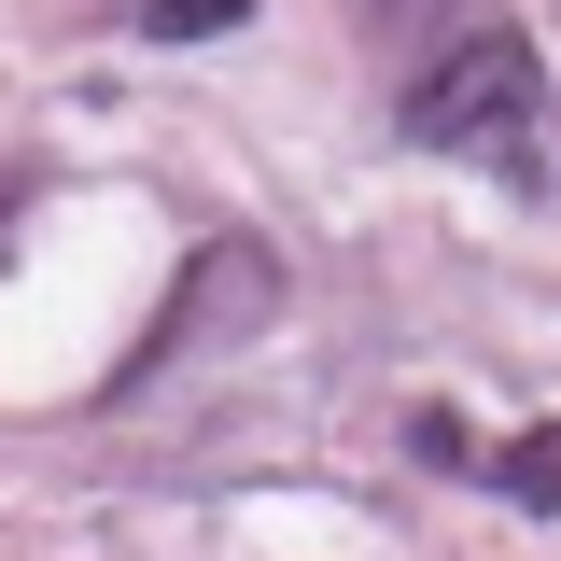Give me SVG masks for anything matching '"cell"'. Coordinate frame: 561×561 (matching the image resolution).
<instances>
[{
	"label": "cell",
	"instance_id": "3957f363",
	"mask_svg": "<svg viewBox=\"0 0 561 561\" xmlns=\"http://www.w3.org/2000/svg\"><path fill=\"white\" fill-rule=\"evenodd\" d=\"M463 463H478V478L505 491V505L561 519V421H548V435H505V449H463Z\"/></svg>",
	"mask_w": 561,
	"mask_h": 561
},
{
	"label": "cell",
	"instance_id": "5b68a950",
	"mask_svg": "<svg viewBox=\"0 0 561 561\" xmlns=\"http://www.w3.org/2000/svg\"><path fill=\"white\" fill-rule=\"evenodd\" d=\"M14 210H28V154H0V225H14Z\"/></svg>",
	"mask_w": 561,
	"mask_h": 561
},
{
	"label": "cell",
	"instance_id": "6da1fadb",
	"mask_svg": "<svg viewBox=\"0 0 561 561\" xmlns=\"http://www.w3.org/2000/svg\"><path fill=\"white\" fill-rule=\"evenodd\" d=\"M534 113H548V70H534L519 28H463V43H435V57L408 70V99H393V127H408L421 154H519Z\"/></svg>",
	"mask_w": 561,
	"mask_h": 561
},
{
	"label": "cell",
	"instance_id": "277c9868",
	"mask_svg": "<svg viewBox=\"0 0 561 561\" xmlns=\"http://www.w3.org/2000/svg\"><path fill=\"white\" fill-rule=\"evenodd\" d=\"M239 14H253V0H140L154 43H197V28H239Z\"/></svg>",
	"mask_w": 561,
	"mask_h": 561
},
{
	"label": "cell",
	"instance_id": "7a4b0ae2",
	"mask_svg": "<svg viewBox=\"0 0 561 561\" xmlns=\"http://www.w3.org/2000/svg\"><path fill=\"white\" fill-rule=\"evenodd\" d=\"M253 323H280V267L253 253V239H210L197 267H183V309H154V337L113 365V393H154L183 351H210V337H253Z\"/></svg>",
	"mask_w": 561,
	"mask_h": 561
}]
</instances>
